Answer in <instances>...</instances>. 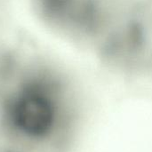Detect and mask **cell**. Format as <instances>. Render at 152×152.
<instances>
[{"mask_svg": "<svg viewBox=\"0 0 152 152\" xmlns=\"http://www.w3.org/2000/svg\"><path fill=\"white\" fill-rule=\"evenodd\" d=\"M65 96L50 77H27L0 98V127L20 146L60 151L69 141L75 118Z\"/></svg>", "mask_w": 152, "mask_h": 152, "instance_id": "1", "label": "cell"}]
</instances>
